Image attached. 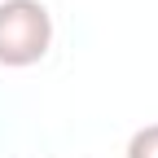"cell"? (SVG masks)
Returning <instances> with one entry per match:
<instances>
[{
    "instance_id": "obj_2",
    "label": "cell",
    "mask_w": 158,
    "mask_h": 158,
    "mask_svg": "<svg viewBox=\"0 0 158 158\" xmlns=\"http://www.w3.org/2000/svg\"><path fill=\"white\" fill-rule=\"evenodd\" d=\"M127 158H158V123H145L132 132L127 141Z\"/></svg>"
},
{
    "instance_id": "obj_1",
    "label": "cell",
    "mask_w": 158,
    "mask_h": 158,
    "mask_svg": "<svg viewBox=\"0 0 158 158\" xmlns=\"http://www.w3.org/2000/svg\"><path fill=\"white\" fill-rule=\"evenodd\" d=\"M53 48V13L44 0H0V66L27 70Z\"/></svg>"
}]
</instances>
